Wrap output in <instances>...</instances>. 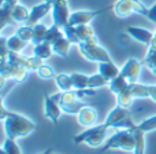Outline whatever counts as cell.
Instances as JSON below:
<instances>
[{"label": "cell", "mask_w": 156, "mask_h": 154, "mask_svg": "<svg viewBox=\"0 0 156 154\" xmlns=\"http://www.w3.org/2000/svg\"><path fill=\"white\" fill-rule=\"evenodd\" d=\"M3 122H4L5 135H7V138L11 139L23 138L36 130V124L32 120L22 116V114L14 113V111H8Z\"/></svg>", "instance_id": "6da1fadb"}, {"label": "cell", "mask_w": 156, "mask_h": 154, "mask_svg": "<svg viewBox=\"0 0 156 154\" xmlns=\"http://www.w3.org/2000/svg\"><path fill=\"white\" fill-rule=\"evenodd\" d=\"M134 147H136L134 130H119L105 141L104 146L101 147L100 152H108V150L134 152Z\"/></svg>", "instance_id": "7a4b0ae2"}, {"label": "cell", "mask_w": 156, "mask_h": 154, "mask_svg": "<svg viewBox=\"0 0 156 154\" xmlns=\"http://www.w3.org/2000/svg\"><path fill=\"white\" fill-rule=\"evenodd\" d=\"M110 128L103 122L99 125H93V127L85 130L83 132L78 133L77 136H74V142L77 145H88L90 147H97L100 145L105 143V138H107V133Z\"/></svg>", "instance_id": "3957f363"}, {"label": "cell", "mask_w": 156, "mask_h": 154, "mask_svg": "<svg viewBox=\"0 0 156 154\" xmlns=\"http://www.w3.org/2000/svg\"><path fill=\"white\" fill-rule=\"evenodd\" d=\"M104 124L108 128H118V130H136L137 124L130 117V111L127 107H122V106L116 105L110 114L107 116Z\"/></svg>", "instance_id": "277c9868"}, {"label": "cell", "mask_w": 156, "mask_h": 154, "mask_svg": "<svg viewBox=\"0 0 156 154\" xmlns=\"http://www.w3.org/2000/svg\"><path fill=\"white\" fill-rule=\"evenodd\" d=\"M114 13L119 18H126L132 13H137V14L147 17L148 8L140 0H118L114 4Z\"/></svg>", "instance_id": "5b68a950"}, {"label": "cell", "mask_w": 156, "mask_h": 154, "mask_svg": "<svg viewBox=\"0 0 156 154\" xmlns=\"http://www.w3.org/2000/svg\"><path fill=\"white\" fill-rule=\"evenodd\" d=\"M0 74L5 80H12L15 83H23L27 78L29 70L25 69L23 66L8 62L7 58H2V61H0Z\"/></svg>", "instance_id": "8992f818"}, {"label": "cell", "mask_w": 156, "mask_h": 154, "mask_svg": "<svg viewBox=\"0 0 156 154\" xmlns=\"http://www.w3.org/2000/svg\"><path fill=\"white\" fill-rule=\"evenodd\" d=\"M111 8H114V6H107V7H103L100 10H94V11H88V10H81V11H74L70 15V24L74 26L78 25H89V22L92 19H94L97 15L105 13V11H110Z\"/></svg>", "instance_id": "52a82bcc"}, {"label": "cell", "mask_w": 156, "mask_h": 154, "mask_svg": "<svg viewBox=\"0 0 156 154\" xmlns=\"http://www.w3.org/2000/svg\"><path fill=\"white\" fill-rule=\"evenodd\" d=\"M81 55H82L85 59L90 61V62H107L111 61L110 54L107 52V50L103 48L101 46H94V47H78Z\"/></svg>", "instance_id": "ba28073f"}, {"label": "cell", "mask_w": 156, "mask_h": 154, "mask_svg": "<svg viewBox=\"0 0 156 154\" xmlns=\"http://www.w3.org/2000/svg\"><path fill=\"white\" fill-rule=\"evenodd\" d=\"M52 19H54V24L58 25L59 28L66 26L67 24H70V10H69V4H67V0L66 2H59V3H55L52 4Z\"/></svg>", "instance_id": "9c48e42d"}, {"label": "cell", "mask_w": 156, "mask_h": 154, "mask_svg": "<svg viewBox=\"0 0 156 154\" xmlns=\"http://www.w3.org/2000/svg\"><path fill=\"white\" fill-rule=\"evenodd\" d=\"M141 66L143 63L140 62L136 58H130L125 62V65L121 69V74L129 81L130 84L138 83V78H140V72H141Z\"/></svg>", "instance_id": "30bf717a"}, {"label": "cell", "mask_w": 156, "mask_h": 154, "mask_svg": "<svg viewBox=\"0 0 156 154\" xmlns=\"http://www.w3.org/2000/svg\"><path fill=\"white\" fill-rule=\"evenodd\" d=\"M62 113L63 110L59 103L55 102L51 98V95H44V116L51 120L54 124H58Z\"/></svg>", "instance_id": "8fae6325"}, {"label": "cell", "mask_w": 156, "mask_h": 154, "mask_svg": "<svg viewBox=\"0 0 156 154\" xmlns=\"http://www.w3.org/2000/svg\"><path fill=\"white\" fill-rule=\"evenodd\" d=\"M51 11H52V4L44 0L43 3L34 6V7L30 10V15H29V19H27L26 24L29 25V26H34V25L38 24L40 19H43L44 17L48 13H51Z\"/></svg>", "instance_id": "7c38bea8"}, {"label": "cell", "mask_w": 156, "mask_h": 154, "mask_svg": "<svg viewBox=\"0 0 156 154\" xmlns=\"http://www.w3.org/2000/svg\"><path fill=\"white\" fill-rule=\"evenodd\" d=\"M126 32L129 33V36L132 39H134L138 43H143L145 46H151L152 39H154V33L148 29L144 28H138V26H129L126 29Z\"/></svg>", "instance_id": "4fadbf2b"}, {"label": "cell", "mask_w": 156, "mask_h": 154, "mask_svg": "<svg viewBox=\"0 0 156 154\" xmlns=\"http://www.w3.org/2000/svg\"><path fill=\"white\" fill-rule=\"evenodd\" d=\"M77 116H78V122L82 127L90 128L97 122V111L93 107H89V106L82 107Z\"/></svg>", "instance_id": "5bb4252c"}, {"label": "cell", "mask_w": 156, "mask_h": 154, "mask_svg": "<svg viewBox=\"0 0 156 154\" xmlns=\"http://www.w3.org/2000/svg\"><path fill=\"white\" fill-rule=\"evenodd\" d=\"M99 73L110 83L111 80H114L115 77H118L121 74V70L112 61H107V62L99 63Z\"/></svg>", "instance_id": "9a60e30c"}, {"label": "cell", "mask_w": 156, "mask_h": 154, "mask_svg": "<svg viewBox=\"0 0 156 154\" xmlns=\"http://www.w3.org/2000/svg\"><path fill=\"white\" fill-rule=\"evenodd\" d=\"M70 46H71L70 40H67L65 37V35H63L52 43V50H54V54L59 55V57H66L69 54V51H70Z\"/></svg>", "instance_id": "2e32d148"}, {"label": "cell", "mask_w": 156, "mask_h": 154, "mask_svg": "<svg viewBox=\"0 0 156 154\" xmlns=\"http://www.w3.org/2000/svg\"><path fill=\"white\" fill-rule=\"evenodd\" d=\"M33 54L34 57L40 58V59H48L51 58V55L54 54V50H52V44L47 43V41H43L40 44H36L34 48H33Z\"/></svg>", "instance_id": "e0dca14e"}, {"label": "cell", "mask_w": 156, "mask_h": 154, "mask_svg": "<svg viewBox=\"0 0 156 154\" xmlns=\"http://www.w3.org/2000/svg\"><path fill=\"white\" fill-rule=\"evenodd\" d=\"M12 19V6L7 3H2L0 6V29H4Z\"/></svg>", "instance_id": "ac0fdd59"}, {"label": "cell", "mask_w": 156, "mask_h": 154, "mask_svg": "<svg viewBox=\"0 0 156 154\" xmlns=\"http://www.w3.org/2000/svg\"><path fill=\"white\" fill-rule=\"evenodd\" d=\"M133 99H134V95H133L132 88H130V84H129V87H127L126 89H123L121 94L116 95V105L129 109L133 103Z\"/></svg>", "instance_id": "d6986e66"}, {"label": "cell", "mask_w": 156, "mask_h": 154, "mask_svg": "<svg viewBox=\"0 0 156 154\" xmlns=\"http://www.w3.org/2000/svg\"><path fill=\"white\" fill-rule=\"evenodd\" d=\"M55 81H56V85L59 87L60 91H74V85L73 81H71V76L66 73H58L55 76Z\"/></svg>", "instance_id": "ffe728a7"}, {"label": "cell", "mask_w": 156, "mask_h": 154, "mask_svg": "<svg viewBox=\"0 0 156 154\" xmlns=\"http://www.w3.org/2000/svg\"><path fill=\"white\" fill-rule=\"evenodd\" d=\"M129 81L126 80L122 74H119L118 77H115L114 80H111L110 83H108V85H110V89H111V92H114L115 95H118V94H121L123 89H126L127 87H129Z\"/></svg>", "instance_id": "44dd1931"}, {"label": "cell", "mask_w": 156, "mask_h": 154, "mask_svg": "<svg viewBox=\"0 0 156 154\" xmlns=\"http://www.w3.org/2000/svg\"><path fill=\"white\" fill-rule=\"evenodd\" d=\"M29 15H30V11L26 7L21 6L19 3L12 7V19L15 22H27Z\"/></svg>", "instance_id": "7402d4cb"}, {"label": "cell", "mask_w": 156, "mask_h": 154, "mask_svg": "<svg viewBox=\"0 0 156 154\" xmlns=\"http://www.w3.org/2000/svg\"><path fill=\"white\" fill-rule=\"evenodd\" d=\"M141 63H143V66H145L151 73L156 74V50L149 47L148 54H147L145 58L141 61Z\"/></svg>", "instance_id": "603a6c76"}, {"label": "cell", "mask_w": 156, "mask_h": 154, "mask_svg": "<svg viewBox=\"0 0 156 154\" xmlns=\"http://www.w3.org/2000/svg\"><path fill=\"white\" fill-rule=\"evenodd\" d=\"M26 44H27L26 41H23L16 35H14V36H11V37L7 39V47H8V50L12 52H21L22 50L25 48Z\"/></svg>", "instance_id": "cb8c5ba5"}, {"label": "cell", "mask_w": 156, "mask_h": 154, "mask_svg": "<svg viewBox=\"0 0 156 154\" xmlns=\"http://www.w3.org/2000/svg\"><path fill=\"white\" fill-rule=\"evenodd\" d=\"M71 81H73L74 89H85L89 88V77L82 73H71Z\"/></svg>", "instance_id": "d4e9b609"}, {"label": "cell", "mask_w": 156, "mask_h": 154, "mask_svg": "<svg viewBox=\"0 0 156 154\" xmlns=\"http://www.w3.org/2000/svg\"><path fill=\"white\" fill-rule=\"evenodd\" d=\"M47 30H48V28L45 26L44 24H37L33 26V32H34V35H33V40L32 43L34 44H40L44 41V39H45V35H47Z\"/></svg>", "instance_id": "484cf974"}, {"label": "cell", "mask_w": 156, "mask_h": 154, "mask_svg": "<svg viewBox=\"0 0 156 154\" xmlns=\"http://www.w3.org/2000/svg\"><path fill=\"white\" fill-rule=\"evenodd\" d=\"M62 30H63V33H65V37L67 39V40H70L71 44H77L78 46V44L81 43V40H80V37H78V35H77V30H76V26H74V25L67 24L66 26L62 28Z\"/></svg>", "instance_id": "4316f807"}, {"label": "cell", "mask_w": 156, "mask_h": 154, "mask_svg": "<svg viewBox=\"0 0 156 154\" xmlns=\"http://www.w3.org/2000/svg\"><path fill=\"white\" fill-rule=\"evenodd\" d=\"M65 33H63L62 28H59L58 25H52V26L48 28V30H47V35H45V39H44V41H47V43L52 44L56 39H59L60 36H63Z\"/></svg>", "instance_id": "83f0119b"}, {"label": "cell", "mask_w": 156, "mask_h": 154, "mask_svg": "<svg viewBox=\"0 0 156 154\" xmlns=\"http://www.w3.org/2000/svg\"><path fill=\"white\" fill-rule=\"evenodd\" d=\"M130 88H132L134 98H149V85L134 83L130 84Z\"/></svg>", "instance_id": "f1b7e54d"}, {"label": "cell", "mask_w": 156, "mask_h": 154, "mask_svg": "<svg viewBox=\"0 0 156 154\" xmlns=\"http://www.w3.org/2000/svg\"><path fill=\"white\" fill-rule=\"evenodd\" d=\"M76 30H77V35L81 41L94 36V30L90 25H78V26H76Z\"/></svg>", "instance_id": "f546056e"}, {"label": "cell", "mask_w": 156, "mask_h": 154, "mask_svg": "<svg viewBox=\"0 0 156 154\" xmlns=\"http://www.w3.org/2000/svg\"><path fill=\"white\" fill-rule=\"evenodd\" d=\"M3 149L7 154H22L18 143H16V139L5 138V141L3 142Z\"/></svg>", "instance_id": "4dcf8cb0"}, {"label": "cell", "mask_w": 156, "mask_h": 154, "mask_svg": "<svg viewBox=\"0 0 156 154\" xmlns=\"http://www.w3.org/2000/svg\"><path fill=\"white\" fill-rule=\"evenodd\" d=\"M62 107V110L65 111V113H69V114H78L81 111V109L85 107V105H83V102L81 99L76 100V102H71V103H67V105H63L60 106Z\"/></svg>", "instance_id": "1f68e13d"}, {"label": "cell", "mask_w": 156, "mask_h": 154, "mask_svg": "<svg viewBox=\"0 0 156 154\" xmlns=\"http://www.w3.org/2000/svg\"><path fill=\"white\" fill-rule=\"evenodd\" d=\"M15 35L19 36V37H21L23 41H26V43H30V41L33 40V35H34V32H33V26L26 25V26L18 28Z\"/></svg>", "instance_id": "d6a6232c"}, {"label": "cell", "mask_w": 156, "mask_h": 154, "mask_svg": "<svg viewBox=\"0 0 156 154\" xmlns=\"http://www.w3.org/2000/svg\"><path fill=\"white\" fill-rule=\"evenodd\" d=\"M36 73H37V76L40 78H43V80L54 78L55 76H56V73H55L54 69H52L49 65H45V63H43V65H41L40 68L36 70Z\"/></svg>", "instance_id": "836d02e7"}, {"label": "cell", "mask_w": 156, "mask_h": 154, "mask_svg": "<svg viewBox=\"0 0 156 154\" xmlns=\"http://www.w3.org/2000/svg\"><path fill=\"white\" fill-rule=\"evenodd\" d=\"M137 128L144 132H151V131H155L156 130V116H152L149 118H145L143 122L137 124Z\"/></svg>", "instance_id": "e575fe53"}, {"label": "cell", "mask_w": 156, "mask_h": 154, "mask_svg": "<svg viewBox=\"0 0 156 154\" xmlns=\"http://www.w3.org/2000/svg\"><path fill=\"white\" fill-rule=\"evenodd\" d=\"M107 84H108V81L100 73L89 76V85H88L89 88H100V87H104V85H107Z\"/></svg>", "instance_id": "d590c367"}, {"label": "cell", "mask_w": 156, "mask_h": 154, "mask_svg": "<svg viewBox=\"0 0 156 154\" xmlns=\"http://www.w3.org/2000/svg\"><path fill=\"white\" fill-rule=\"evenodd\" d=\"M77 91V95L78 98H80L81 100L83 99V98H88V96H93L94 94H96V91H94V88H85V89H76Z\"/></svg>", "instance_id": "8d00e7d4"}, {"label": "cell", "mask_w": 156, "mask_h": 154, "mask_svg": "<svg viewBox=\"0 0 156 154\" xmlns=\"http://www.w3.org/2000/svg\"><path fill=\"white\" fill-rule=\"evenodd\" d=\"M147 18L149 19L151 22H154V24H156V3L152 7L148 8V14H147Z\"/></svg>", "instance_id": "74e56055"}, {"label": "cell", "mask_w": 156, "mask_h": 154, "mask_svg": "<svg viewBox=\"0 0 156 154\" xmlns=\"http://www.w3.org/2000/svg\"><path fill=\"white\" fill-rule=\"evenodd\" d=\"M130 36H129V33H121L119 35V37H118V41L121 43V46H123V47H126L127 44H129V41H130Z\"/></svg>", "instance_id": "f35d334b"}, {"label": "cell", "mask_w": 156, "mask_h": 154, "mask_svg": "<svg viewBox=\"0 0 156 154\" xmlns=\"http://www.w3.org/2000/svg\"><path fill=\"white\" fill-rule=\"evenodd\" d=\"M149 98L156 102V85H149Z\"/></svg>", "instance_id": "ab89813d"}, {"label": "cell", "mask_w": 156, "mask_h": 154, "mask_svg": "<svg viewBox=\"0 0 156 154\" xmlns=\"http://www.w3.org/2000/svg\"><path fill=\"white\" fill-rule=\"evenodd\" d=\"M7 113H8V111H7V109H5V106H4V102L2 100V114H0V118H2V121L5 118Z\"/></svg>", "instance_id": "60d3db41"}, {"label": "cell", "mask_w": 156, "mask_h": 154, "mask_svg": "<svg viewBox=\"0 0 156 154\" xmlns=\"http://www.w3.org/2000/svg\"><path fill=\"white\" fill-rule=\"evenodd\" d=\"M3 3H7V4H10V6H16L18 4V0H3Z\"/></svg>", "instance_id": "b9f144b4"}, {"label": "cell", "mask_w": 156, "mask_h": 154, "mask_svg": "<svg viewBox=\"0 0 156 154\" xmlns=\"http://www.w3.org/2000/svg\"><path fill=\"white\" fill-rule=\"evenodd\" d=\"M151 48H155L156 50V30L154 32V39H152V43H151Z\"/></svg>", "instance_id": "7bdbcfd3"}, {"label": "cell", "mask_w": 156, "mask_h": 154, "mask_svg": "<svg viewBox=\"0 0 156 154\" xmlns=\"http://www.w3.org/2000/svg\"><path fill=\"white\" fill-rule=\"evenodd\" d=\"M45 2L51 3V4H55V3H59V2H66V0H45Z\"/></svg>", "instance_id": "ee69618b"}, {"label": "cell", "mask_w": 156, "mask_h": 154, "mask_svg": "<svg viewBox=\"0 0 156 154\" xmlns=\"http://www.w3.org/2000/svg\"><path fill=\"white\" fill-rule=\"evenodd\" d=\"M51 153H52V150H51V149H47L45 152H44V153H41V154H51Z\"/></svg>", "instance_id": "f6af8a7d"}, {"label": "cell", "mask_w": 156, "mask_h": 154, "mask_svg": "<svg viewBox=\"0 0 156 154\" xmlns=\"http://www.w3.org/2000/svg\"><path fill=\"white\" fill-rule=\"evenodd\" d=\"M0 154H7V153L4 152V149H3V147H2V150H0Z\"/></svg>", "instance_id": "bcb514c9"}, {"label": "cell", "mask_w": 156, "mask_h": 154, "mask_svg": "<svg viewBox=\"0 0 156 154\" xmlns=\"http://www.w3.org/2000/svg\"><path fill=\"white\" fill-rule=\"evenodd\" d=\"M51 154H54V153H51Z\"/></svg>", "instance_id": "7dc6e473"}]
</instances>
